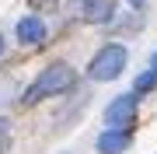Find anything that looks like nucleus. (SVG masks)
<instances>
[{
    "label": "nucleus",
    "instance_id": "obj_10",
    "mask_svg": "<svg viewBox=\"0 0 157 154\" xmlns=\"http://www.w3.org/2000/svg\"><path fill=\"white\" fill-rule=\"evenodd\" d=\"M0 53H4V39H0Z\"/></svg>",
    "mask_w": 157,
    "mask_h": 154
},
{
    "label": "nucleus",
    "instance_id": "obj_4",
    "mask_svg": "<svg viewBox=\"0 0 157 154\" xmlns=\"http://www.w3.org/2000/svg\"><path fill=\"white\" fill-rule=\"evenodd\" d=\"M129 144H133L129 130H115V126H108V130L98 137V151H101V154H122V151H129Z\"/></svg>",
    "mask_w": 157,
    "mask_h": 154
},
{
    "label": "nucleus",
    "instance_id": "obj_5",
    "mask_svg": "<svg viewBox=\"0 0 157 154\" xmlns=\"http://www.w3.org/2000/svg\"><path fill=\"white\" fill-rule=\"evenodd\" d=\"M17 39L28 42V46H35V42L45 39V25L39 21V18H21V21H17Z\"/></svg>",
    "mask_w": 157,
    "mask_h": 154
},
{
    "label": "nucleus",
    "instance_id": "obj_3",
    "mask_svg": "<svg viewBox=\"0 0 157 154\" xmlns=\"http://www.w3.org/2000/svg\"><path fill=\"white\" fill-rule=\"evenodd\" d=\"M136 102H140V95H119L115 102H108V109H105V123L108 126H115V130H126L129 123L136 119Z\"/></svg>",
    "mask_w": 157,
    "mask_h": 154
},
{
    "label": "nucleus",
    "instance_id": "obj_1",
    "mask_svg": "<svg viewBox=\"0 0 157 154\" xmlns=\"http://www.w3.org/2000/svg\"><path fill=\"white\" fill-rule=\"evenodd\" d=\"M73 81H77V70H73L70 63H52V67H45L28 84V91H25L21 102L35 105V102H42V98H49V95H59V91H67V88H73Z\"/></svg>",
    "mask_w": 157,
    "mask_h": 154
},
{
    "label": "nucleus",
    "instance_id": "obj_8",
    "mask_svg": "<svg viewBox=\"0 0 157 154\" xmlns=\"http://www.w3.org/2000/svg\"><path fill=\"white\" fill-rule=\"evenodd\" d=\"M28 4L32 7H39V4H52V7H56V0H28Z\"/></svg>",
    "mask_w": 157,
    "mask_h": 154
},
{
    "label": "nucleus",
    "instance_id": "obj_9",
    "mask_svg": "<svg viewBox=\"0 0 157 154\" xmlns=\"http://www.w3.org/2000/svg\"><path fill=\"white\" fill-rule=\"evenodd\" d=\"M129 4H133V7H140V4H143V0H129Z\"/></svg>",
    "mask_w": 157,
    "mask_h": 154
},
{
    "label": "nucleus",
    "instance_id": "obj_2",
    "mask_svg": "<svg viewBox=\"0 0 157 154\" xmlns=\"http://www.w3.org/2000/svg\"><path fill=\"white\" fill-rule=\"evenodd\" d=\"M126 60H129V56H126V46L112 42V46H105V49H101L94 60H91L87 74H91V81H115L119 74H122Z\"/></svg>",
    "mask_w": 157,
    "mask_h": 154
},
{
    "label": "nucleus",
    "instance_id": "obj_11",
    "mask_svg": "<svg viewBox=\"0 0 157 154\" xmlns=\"http://www.w3.org/2000/svg\"><path fill=\"white\" fill-rule=\"evenodd\" d=\"M0 151H4V140H0Z\"/></svg>",
    "mask_w": 157,
    "mask_h": 154
},
{
    "label": "nucleus",
    "instance_id": "obj_7",
    "mask_svg": "<svg viewBox=\"0 0 157 154\" xmlns=\"http://www.w3.org/2000/svg\"><path fill=\"white\" fill-rule=\"evenodd\" d=\"M150 88H157V56H154V63H150V70H143V74L136 77L133 91H136V95H143V91H150Z\"/></svg>",
    "mask_w": 157,
    "mask_h": 154
},
{
    "label": "nucleus",
    "instance_id": "obj_6",
    "mask_svg": "<svg viewBox=\"0 0 157 154\" xmlns=\"http://www.w3.org/2000/svg\"><path fill=\"white\" fill-rule=\"evenodd\" d=\"M112 11H115L112 0H87V4H84V21H91V25L108 21V18H112Z\"/></svg>",
    "mask_w": 157,
    "mask_h": 154
}]
</instances>
